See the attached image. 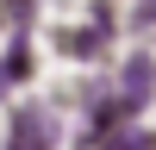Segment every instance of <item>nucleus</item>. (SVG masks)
<instances>
[{"mask_svg": "<svg viewBox=\"0 0 156 150\" xmlns=\"http://www.w3.org/2000/svg\"><path fill=\"white\" fill-rule=\"evenodd\" d=\"M125 88H131V106H137V100H144V88H150V62H144V56L131 62V75H125Z\"/></svg>", "mask_w": 156, "mask_h": 150, "instance_id": "2", "label": "nucleus"}, {"mask_svg": "<svg viewBox=\"0 0 156 150\" xmlns=\"http://www.w3.org/2000/svg\"><path fill=\"white\" fill-rule=\"evenodd\" d=\"M50 131H56V119H50L44 106L19 112V119H12V150H50Z\"/></svg>", "mask_w": 156, "mask_h": 150, "instance_id": "1", "label": "nucleus"}, {"mask_svg": "<svg viewBox=\"0 0 156 150\" xmlns=\"http://www.w3.org/2000/svg\"><path fill=\"white\" fill-rule=\"evenodd\" d=\"M137 19H144V25H156V0H144V6H137Z\"/></svg>", "mask_w": 156, "mask_h": 150, "instance_id": "3", "label": "nucleus"}]
</instances>
